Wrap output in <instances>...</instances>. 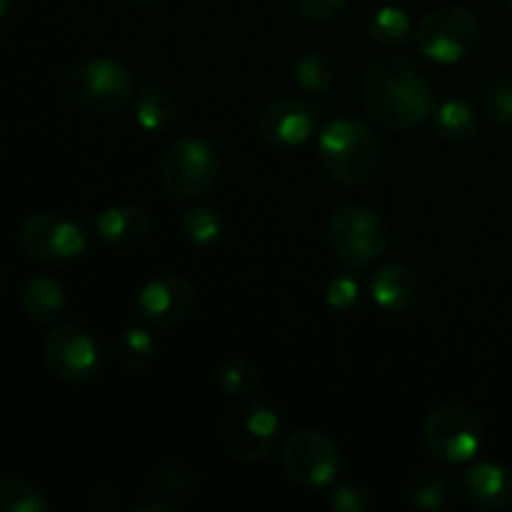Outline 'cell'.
I'll return each instance as SVG.
<instances>
[{
	"instance_id": "f1b7e54d",
	"label": "cell",
	"mask_w": 512,
	"mask_h": 512,
	"mask_svg": "<svg viewBox=\"0 0 512 512\" xmlns=\"http://www.w3.org/2000/svg\"><path fill=\"white\" fill-rule=\"evenodd\" d=\"M328 505L335 512H368L373 508V495L358 480H335L330 485Z\"/></svg>"
},
{
	"instance_id": "e0dca14e",
	"label": "cell",
	"mask_w": 512,
	"mask_h": 512,
	"mask_svg": "<svg viewBox=\"0 0 512 512\" xmlns=\"http://www.w3.org/2000/svg\"><path fill=\"white\" fill-rule=\"evenodd\" d=\"M65 305H68L65 288L55 278H48V275L30 278L23 285V293H20V308H23L25 318L38 325L55 323L63 315Z\"/></svg>"
},
{
	"instance_id": "ac0fdd59",
	"label": "cell",
	"mask_w": 512,
	"mask_h": 512,
	"mask_svg": "<svg viewBox=\"0 0 512 512\" xmlns=\"http://www.w3.org/2000/svg\"><path fill=\"white\" fill-rule=\"evenodd\" d=\"M190 490V478L178 465H163L155 470L140 488V505L143 512H173L178 498Z\"/></svg>"
},
{
	"instance_id": "3957f363",
	"label": "cell",
	"mask_w": 512,
	"mask_h": 512,
	"mask_svg": "<svg viewBox=\"0 0 512 512\" xmlns=\"http://www.w3.org/2000/svg\"><path fill=\"white\" fill-rule=\"evenodd\" d=\"M390 240V225L368 205L345 203L328 220L330 250L353 273L373 270L390 250Z\"/></svg>"
},
{
	"instance_id": "d6a6232c",
	"label": "cell",
	"mask_w": 512,
	"mask_h": 512,
	"mask_svg": "<svg viewBox=\"0 0 512 512\" xmlns=\"http://www.w3.org/2000/svg\"><path fill=\"white\" fill-rule=\"evenodd\" d=\"M133 3H138V5H150V3H158V0H133Z\"/></svg>"
},
{
	"instance_id": "9a60e30c",
	"label": "cell",
	"mask_w": 512,
	"mask_h": 512,
	"mask_svg": "<svg viewBox=\"0 0 512 512\" xmlns=\"http://www.w3.org/2000/svg\"><path fill=\"white\" fill-rule=\"evenodd\" d=\"M153 230V218L145 208L130 203H118L105 208L95 220V233L108 248H135Z\"/></svg>"
},
{
	"instance_id": "484cf974",
	"label": "cell",
	"mask_w": 512,
	"mask_h": 512,
	"mask_svg": "<svg viewBox=\"0 0 512 512\" xmlns=\"http://www.w3.org/2000/svg\"><path fill=\"white\" fill-rule=\"evenodd\" d=\"M455 490L445 475L438 470H420L408 485V503L418 510H443L453 500Z\"/></svg>"
},
{
	"instance_id": "4316f807",
	"label": "cell",
	"mask_w": 512,
	"mask_h": 512,
	"mask_svg": "<svg viewBox=\"0 0 512 512\" xmlns=\"http://www.w3.org/2000/svg\"><path fill=\"white\" fill-rule=\"evenodd\" d=\"M50 500L38 485L25 480L0 483V512H48Z\"/></svg>"
},
{
	"instance_id": "5bb4252c",
	"label": "cell",
	"mask_w": 512,
	"mask_h": 512,
	"mask_svg": "<svg viewBox=\"0 0 512 512\" xmlns=\"http://www.w3.org/2000/svg\"><path fill=\"white\" fill-rule=\"evenodd\" d=\"M460 495L475 510L498 512L512 505V470L495 460L470 465L460 478Z\"/></svg>"
},
{
	"instance_id": "1f68e13d",
	"label": "cell",
	"mask_w": 512,
	"mask_h": 512,
	"mask_svg": "<svg viewBox=\"0 0 512 512\" xmlns=\"http://www.w3.org/2000/svg\"><path fill=\"white\" fill-rule=\"evenodd\" d=\"M13 3L15 0H0V20H3L10 10H13Z\"/></svg>"
},
{
	"instance_id": "4dcf8cb0",
	"label": "cell",
	"mask_w": 512,
	"mask_h": 512,
	"mask_svg": "<svg viewBox=\"0 0 512 512\" xmlns=\"http://www.w3.org/2000/svg\"><path fill=\"white\" fill-rule=\"evenodd\" d=\"M348 3L350 0H295V10L310 23H330L348 8Z\"/></svg>"
},
{
	"instance_id": "277c9868",
	"label": "cell",
	"mask_w": 512,
	"mask_h": 512,
	"mask_svg": "<svg viewBox=\"0 0 512 512\" xmlns=\"http://www.w3.org/2000/svg\"><path fill=\"white\" fill-rule=\"evenodd\" d=\"M223 173V155L215 140L188 135L170 143L160 163L165 193L178 203H198L208 198Z\"/></svg>"
},
{
	"instance_id": "30bf717a",
	"label": "cell",
	"mask_w": 512,
	"mask_h": 512,
	"mask_svg": "<svg viewBox=\"0 0 512 512\" xmlns=\"http://www.w3.org/2000/svg\"><path fill=\"white\" fill-rule=\"evenodd\" d=\"M20 248L30 260L50 268L75 263L88 250V233L78 220L63 213L43 210L30 215L20 228Z\"/></svg>"
},
{
	"instance_id": "2e32d148",
	"label": "cell",
	"mask_w": 512,
	"mask_h": 512,
	"mask_svg": "<svg viewBox=\"0 0 512 512\" xmlns=\"http://www.w3.org/2000/svg\"><path fill=\"white\" fill-rule=\"evenodd\" d=\"M418 273L403 263H388L370 280V298L383 313H405L420 298Z\"/></svg>"
},
{
	"instance_id": "7402d4cb",
	"label": "cell",
	"mask_w": 512,
	"mask_h": 512,
	"mask_svg": "<svg viewBox=\"0 0 512 512\" xmlns=\"http://www.w3.org/2000/svg\"><path fill=\"white\" fill-rule=\"evenodd\" d=\"M155 355H158V343L148 330L138 325L125 328L115 340V360L130 375H143L145 370H150Z\"/></svg>"
},
{
	"instance_id": "7a4b0ae2",
	"label": "cell",
	"mask_w": 512,
	"mask_h": 512,
	"mask_svg": "<svg viewBox=\"0 0 512 512\" xmlns=\"http://www.w3.org/2000/svg\"><path fill=\"white\" fill-rule=\"evenodd\" d=\"M318 163L333 183L358 188L380 168V138L365 120L338 118L318 135Z\"/></svg>"
},
{
	"instance_id": "4fadbf2b",
	"label": "cell",
	"mask_w": 512,
	"mask_h": 512,
	"mask_svg": "<svg viewBox=\"0 0 512 512\" xmlns=\"http://www.w3.org/2000/svg\"><path fill=\"white\" fill-rule=\"evenodd\" d=\"M193 283L183 275L165 273L148 280L135 298V313L148 328L170 330L183 323L195 308Z\"/></svg>"
},
{
	"instance_id": "44dd1931",
	"label": "cell",
	"mask_w": 512,
	"mask_h": 512,
	"mask_svg": "<svg viewBox=\"0 0 512 512\" xmlns=\"http://www.w3.org/2000/svg\"><path fill=\"white\" fill-rule=\"evenodd\" d=\"M178 228L185 243L198 250L218 248L225 238L223 215L218 210L208 208V205H195V208L185 210L178 220Z\"/></svg>"
},
{
	"instance_id": "5b68a950",
	"label": "cell",
	"mask_w": 512,
	"mask_h": 512,
	"mask_svg": "<svg viewBox=\"0 0 512 512\" xmlns=\"http://www.w3.org/2000/svg\"><path fill=\"white\" fill-rule=\"evenodd\" d=\"M138 93L133 68L115 58H93L78 63L65 75V95L90 115H113Z\"/></svg>"
},
{
	"instance_id": "9c48e42d",
	"label": "cell",
	"mask_w": 512,
	"mask_h": 512,
	"mask_svg": "<svg viewBox=\"0 0 512 512\" xmlns=\"http://www.w3.org/2000/svg\"><path fill=\"white\" fill-rule=\"evenodd\" d=\"M480 20L460 3H445L430 10L415 28V45L428 60L455 65L473 55L480 43Z\"/></svg>"
},
{
	"instance_id": "ba28073f",
	"label": "cell",
	"mask_w": 512,
	"mask_h": 512,
	"mask_svg": "<svg viewBox=\"0 0 512 512\" xmlns=\"http://www.w3.org/2000/svg\"><path fill=\"white\" fill-rule=\"evenodd\" d=\"M43 363L60 383H95L105 373L103 340L88 325L60 323L45 335Z\"/></svg>"
},
{
	"instance_id": "8992f818",
	"label": "cell",
	"mask_w": 512,
	"mask_h": 512,
	"mask_svg": "<svg viewBox=\"0 0 512 512\" xmlns=\"http://www.w3.org/2000/svg\"><path fill=\"white\" fill-rule=\"evenodd\" d=\"M428 453L443 465H465L478 458L485 445V423L475 408L460 400H445L428 413L423 425Z\"/></svg>"
},
{
	"instance_id": "6da1fadb",
	"label": "cell",
	"mask_w": 512,
	"mask_h": 512,
	"mask_svg": "<svg viewBox=\"0 0 512 512\" xmlns=\"http://www.w3.org/2000/svg\"><path fill=\"white\" fill-rule=\"evenodd\" d=\"M363 103L388 130H413L433 115L435 93L415 63L395 53L370 60L363 75Z\"/></svg>"
},
{
	"instance_id": "ffe728a7",
	"label": "cell",
	"mask_w": 512,
	"mask_h": 512,
	"mask_svg": "<svg viewBox=\"0 0 512 512\" xmlns=\"http://www.w3.org/2000/svg\"><path fill=\"white\" fill-rule=\"evenodd\" d=\"M433 130L438 138L448 140V143H468L480 133V115L468 100L450 98L435 105L433 110Z\"/></svg>"
},
{
	"instance_id": "52a82bcc",
	"label": "cell",
	"mask_w": 512,
	"mask_h": 512,
	"mask_svg": "<svg viewBox=\"0 0 512 512\" xmlns=\"http://www.w3.org/2000/svg\"><path fill=\"white\" fill-rule=\"evenodd\" d=\"M280 435V418L260 398H238L220 420L218 438L225 453L245 465L263 463L273 455Z\"/></svg>"
},
{
	"instance_id": "603a6c76",
	"label": "cell",
	"mask_w": 512,
	"mask_h": 512,
	"mask_svg": "<svg viewBox=\"0 0 512 512\" xmlns=\"http://www.w3.org/2000/svg\"><path fill=\"white\" fill-rule=\"evenodd\" d=\"M215 383L230 398H248L263 388V375L253 360L243 355H228L215 368Z\"/></svg>"
},
{
	"instance_id": "836d02e7",
	"label": "cell",
	"mask_w": 512,
	"mask_h": 512,
	"mask_svg": "<svg viewBox=\"0 0 512 512\" xmlns=\"http://www.w3.org/2000/svg\"><path fill=\"white\" fill-rule=\"evenodd\" d=\"M505 5H508V10L512 13V0H505Z\"/></svg>"
},
{
	"instance_id": "7c38bea8",
	"label": "cell",
	"mask_w": 512,
	"mask_h": 512,
	"mask_svg": "<svg viewBox=\"0 0 512 512\" xmlns=\"http://www.w3.org/2000/svg\"><path fill=\"white\" fill-rule=\"evenodd\" d=\"M320 125V108L300 95L275 98L260 110L258 133L273 150H295L308 143Z\"/></svg>"
},
{
	"instance_id": "d4e9b609",
	"label": "cell",
	"mask_w": 512,
	"mask_h": 512,
	"mask_svg": "<svg viewBox=\"0 0 512 512\" xmlns=\"http://www.w3.org/2000/svg\"><path fill=\"white\" fill-rule=\"evenodd\" d=\"M293 78L305 93L325 95L335 85V60L325 50H305L293 65Z\"/></svg>"
},
{
	"instance_id": "d6986e66",
	"label": "cell",
	"mask_w": 512,
	"mask_h": 512,
	"mask_svg": "<svg viewBox=\"0 0 512 512\" xmlns=\"http://www.w3.org/2000/svg\"><path fill=\"white\" fill-rule=\"evenodd\" d=\"M135 123L145 130V133H165L173 128L178 120V100L173 98L168 88L163 85L148 83L135 93L133 98Z\"/></svg>"
},
{
	"instance_id": "83f0119b",
	"label": "cell",
	"mask_w": 512,
	"mask_h": 512,
	"mask_svg": "<svg viewBox=\"0 0 512 512\" xmlns=\"http://www.w3.org/2000/svg\"><path fill=\"white\" fill-rule=\"evenodd\" d=\"M353 273V270H350ZM338 273L330 278L328 288H325V303L333 313L350 315L363 305V285L355 275Z\"/></svg>"
},
{
	"instance_id": "8fae6325",
	"label": "cell",
	"mask_w": 512,
	"mask_h": 512,
	"mask_svg": "<svg viewBox=\"0 0 512 512\" xmlns=\"http://www.w3.org/2000/svg\"><path fill=\"white\" fill-rule=\"evenodd\" d=\"M340 450L333 438L320 430H295L280 448V468L285 478L305 490H323L338 480Z\"/></svg>"
},
{
	"instance_id": "e575fe53",
	"label": "cell",
	"mask_w": 512,
	"mask_h": 512,
	"mask_svg": "<svg viewBox=\"0 0 512 512\" xmlns=\"http://www.w3.org/2000/svg\"><path fill=\"white\" fill-rule=\"evenodd\" d=\"M0 290H3V273H0Z\"/></svg>"
},
{
	"instance_id": "cb8c5ba5",
	"label": "cell",
	"mask_w": 512,
	"mask_h": 512,
	"mask_svg": "<svg viewBox=\"0 0 512 512\" xmlns=\"http://www.w3.org/2000/svg\"><path fill=\"white\" fill-rule=\"evenodd\" d=\"M368 33L373 38V43H378L380 48L395 50L410 43V38L415 35V25L403 8H398V5H383V8H378L370 15Z\"/></svg>"
},
{
	"instance_id": "f546056e",
	"label": "cell",
	"mask_w": 512,
	"mask_h": 512,
	"mask_svg": "<svg viewBox=\"0 0 512 512\" xmlns=\"http://www.w3.org/2000/svg\"><path fill=\"white\" fill-rule=\"evenodd\" d=\"M483 110L495 125L512 128V75L495 78L483 95Z\"/></svg>"
}]
</instances>
